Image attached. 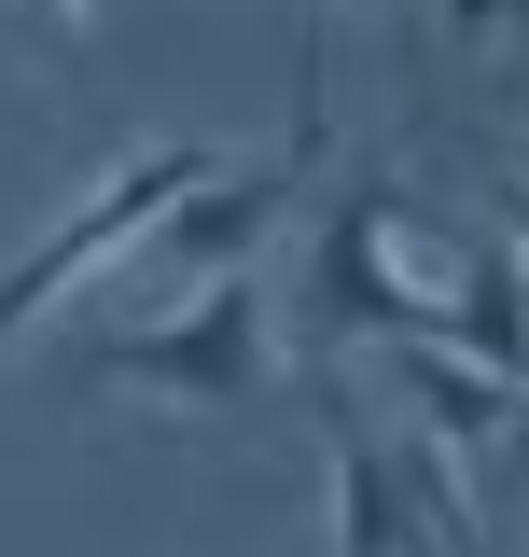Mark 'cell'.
<instances>
[{
    "label": "cell",
    "mask_w": 529,
    "mask_h": 557,
    "mask_svg": "<svg viewBox=\"0 0 529 557\" xmlns=\"http://www.w3.org/2000/svg\"><path fill=\"white\" fill-rule=\"evenodd\" d=\"M264 376H279V307H264V278H223V293H196V307H153V321H126V335L84 348V391L168 405V418L251 405Z\"/></svg>",
    "instance_id": "1"
},
{
    "label": "cell",
    "mask_w": 529,
    "mask_h": 557,
    "mask_svg": "<svg viewBox=\"0 0 529 557\" xmlns=\"http://www.w3.org/2000/svg\"><path fill=\"white\" fill-rule=\"evenodd\" d=\"M209 182H223V168H209V139H139V153L98 182V196H70L57 223H42V237L0 265V348L28 335L42 307H70V293L112 265V251H153V223H168V209H196Z\"/></svg>",
    "instance_id": "2"
},
{
    "label": "cell",
    "mask_w": 529,
    "mask_h": 557,
    "mask_svg": "<svg viewBox=\"0 0 529 557\" xmlns=\"http://www.w3.org/2000/svg\"><path fill=\"white\" fill-rule=\"evenodd\" d=\"M307 335L321 348H446V293L391 265V182H348L307 251Z\"/></svg>",
    "instance_id": "3"
},
{
    "label": "cell",
    "mask_w": 529,
    "mask_h": 557,
    "mask_svg": "<svg viewBox=\"0 0 529 557\" xmlns=\"http://www.w3.org/2000/svg\"><path fill=\"white\" fill-rule=\"evenodd\" d=\"M307 168H321V126L293 139V153H264V168H223L196 209H168V223H153V293H168V307H196V293H223V278H251L264 223L307 196Z\"/></svg>",
    "instance_id": "4"
},
{
    "label": "cell",
    "mask_w": 529,
    "mask_h": 557,
    "mask_svg": "<svg viewBox=\"0 0 529 557\" xmlns=\"http://www.w3.org/2000/svg\"><path fill=\"white\" fill-rule=\"evenodd\" d=\"M321 460H334V557H432V516L404 487L391 432H362L348 405H321Z\"/></svg>",
    "instance_id": "5"
},
{
    "label": "cell",
    "mask_w": 529,
    "mask_h": 557,
    "mask_svg": "<svg viewBox=\"0 0 529 557\" xmlns=\"http://www.w3.org/2000/svg\"><path fill=\"white\" fill-rule=\"evenodd\" d=\"M404 405H418V432H446L460 460H488V446H516L529 432V391H502L488 362H460V348H391Z\"/></svg>",
    "instance_id": "6"
},
{
    "label": "cell",
    "mask_w": 529,
    "mask_h": 557,
    "mask_svg": "<svg viewBox=\"0 0 529 557\" xmlns=\"http://www.w3.org/2000/svg\"><path fill=\"white\" fill-rule=\"evenodd\" d=\"M446 348L488 362L502 391H529V251H516V237H488V251L460 265V293H446Z\"/></svg>",
    "instance_id": "7"
},
{
    "label": "cell",
    "mask_w": 529,
    "mask_h": 557,
    "mask_svg": "<svg viewBox=\"0 0 529 557\" xmlns=\"http://www.w3.org/2000/svg\"><path fill=\"white\" fill-rule=\"evenodd\" d=\"M529 0H432V28H446V42H473V28H516Z\"/></svg>",
    "instance_id": "8"
},
{
    "label": "cell",
    "mask_w": 529,
    "mask_h": 557,
    "mask_svg": "<svg viewBox=\"0 0 529 557\" xmlns=\"http://www.w3.org/2000/svg\"><path fill=\"white\" fill-rule=\"evenodd\" d=\"M14 14H42V28H98L112 0H14Z\"/></svg>",
    "instance_id": "9"
},
{
    "label": "cell",
    "mask_w": 529,
    "mask_h": 557,
    "mask_svg": "<svg viewBox=\"0 0 529 557\" xmlns=\"http://www.w3.org/2000/svg\"><path fill=\"white\" fill-rule=\"evenodd\" d=\"M516 251H529V168H516Z\"/></svg>",
    "instance_id": "10"
},
{
    "label": "cell",
    "mask_w": 529,
    "mask_h": 557,
    "mask_svg": "<svg viewBox=\"0 0 529 557\" xmlns=\"http://www.w3.org/2000/svg\"><path fill=\"white\" fill-rule=\"evenodd\" d=\"M391 14H404V28H432V0H391Z\"/></svg>",
    "instance_id": "11"
}]
</instances>
